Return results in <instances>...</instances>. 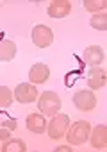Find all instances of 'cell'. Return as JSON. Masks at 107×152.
Returning a JSON list of instances; mask_svg holds the SVG:
<instances>
[{
    "label": "cell",
    "instance_id": "obj_1",
    "mask_svg": "<svg viewBox=\"0 0 107 152\" xmlns=\"http://www.w3.org/2000/svg\"><path fill=\"white\" fill-rule=\"evenodd\" d=\"M89 132H91V124L87 120H77L68 131H66V140L70 145H82L89 140Z\"/></svg>",
    "mask_w": 107,
    "mask_h": 152
},
{
    "label": "cell",
    "instance_id": "obj_2",
    "mask_svg": "<svg viewBox=\"0 0 107 152\" xmlns=\"http://www.w3.org/2000/svg\"><path fill=\"white\" fill-rule=\"evenodd\" d=\"M38 107L45 116H54L61 109V99L54 91H43V95L38 99Z\"/></svg>",
    "mask_w": 107,
    "mask_h": 152
},
{
    "label": "cell",
    "instance_id": "obj_3",
    "mask_svg": "<svg viewBox=\"0 0 107 152\" xmlns=\"http://www.w3.org/2000/svg\"><path fill=\"white\" fill-rule=\"evenodd\" d=\"M68 125H70V118L68 115H63V113H55L52 116V120L48 122L47 125V131H48V136L52 140H59L66 134L68 131Z\"/></svg>",
    "mask_w": 107,
    "mask_h": 152
},
{
    "label": "cell",
    "instance_id": "obj_4",
    "mask_svg": "<svg viewBox=\"0 0 107 152\" xmlns=\"http://www.w3.org/2000/svg\"><path fill=\"white\" fill-rule=\"evenodd\" d=\"M73 104L79 111H93L96 106V97L91 90H80L73 95Z\"/></svg>",
    "mask_w": 107,
    "mask_h": 152
},
{
    "label": "cell",
    "instance_id": "obj_5",
    "mask_svg": "<svg viewBox=\"0 0 107 152\" xmlns=\"http://www.w3.org/2000/svg\"><path fill=\"white\" fill-rule=\"evenodd\" d=\"M54 41V32L50 27L47 25H36L32 29V43L39 48H45V47H50Z\"/></svg>",
    "mask_w": 107,
    "mask_h": 152
},
{
    "label": "cell",
    "instance_id": "obj_6",
    "mask_svg": "<svg viewBox=\"0 0 107 152\" xmlns=\"http://www.w3.org/2000/svg\"><path fill=\"white\" fill-rule=\"evenodd\" d=\"M15 99L20 104H31L38 99V90H36V86H32L29 83H22L15 90Z\"/></svg>",
    "mask_w": 107,
    "mask_h": 152
},
{
    "label": "cell",
    "instance_id": "obj_7",
    "mask_svg": "<svg viewBox=\"0 0 107 152\" xmlns=\"http://www.w3.org/2000/svg\"><path fill=\"white\" fill-rule=\"evenodd\" d=\"M82 59L89 66H100V63H103L105 59V50L100 45H91L82 52Z\"/></svg>",
    "mask_w": 107,
    "mask_h": 152
},
{
    "label": "cell",
    "instance_id": "obj_8",
    "mask_svg": "<svg viewBox=\"0 0 107 152\" xmlns=\"http://www.w3.org/2000/svg\"><path fill=\"white\" fill-rule=\"evenodd\" d=\"M107 83V72L103 66H91L87 73V86L91 90H100Z\"/></svg>",
    "mask_w": 107,
    "mask_h": 152
},
{
    "label": "cell",
    "instance_id": "obj_9",
    "mask_svg": "<svg viewBox=\"0 0 107 152\" xmlns=\"http://www.w3.org/2000/svg\"><path fill=\"white\" fill-rule=\"evenodd\" d=\"M50 77V68L45 63H36L31 70H29V81L36 83V84H43L47 83Z\"/></svg>",
    "mask_w": 107,
    "mask_h": 152
},
{
    "label": "cell",
    "instance_id": "obj_10",
    "mask_svg": "<svg viewBox=\"0 0 107 152\" xmlns=\"http://www.w3.org/2000/svg\"><path fill=\"white\" fill-rule=\"evenodd\" d=\"M71 11V4L68 0H54V2L48 6V16L50 18H64L68 16Z\"/></svg>",
    "mask_w": 107,
    "mask_h": 152
},
{
    "label": "cell",
    "instance_id": "obj_11",
    "mask_svg": "<svg viewBox=\"0 0 107 152\" xmlns=\"http://www.w3.org/2000/svg\"><path fill=\"white\" fill-rule=\"evenodd\" d=\"M27 129L31 132H36V134H41L47 131V118L45 115H39V113H31L27 116Z\"/></svg>",
    "mask_w": 107,
    "mask_h": 152
},
{
    "label": "cell",
    "instance_id": "obj_12",
    "mask_svg": "<svg viewBox=\"0 0 107 152\" xmlns=\"http://www.w3.org/2000/svg\"><path fill=\"white\" fill-rule=\"evenodd\" d=\"M89 140H91V145L95 148H105V145H107V127L103 124L96 125L89 132Z\"/></svg>",
    "mask_w": 107,
    "mask_h": 152
},
{
    "label": "cell",
    "instance_id": "obj_13",
    "mask_svg": "<svg viewBox=\"0 0 107 152\" xmlns=\"http://www.w3.org/2000/svg\"><path fill=\"white\" fill-rule=\"evenodd\" d=\"M16 45L11 39H2L0 41V61H11L16 56Z\"/></svg>",
    "mask_w": 107,
    "mask_h": 152
},
{
    "label": "cell",
    "instance_id": "obj_14",
    "mask_svg": "<svg viewBox=\"0 0 107 152\" xmlns=\"http://www.w3.org/2000/svg\"><path fill=\"white\" fill-rule=\"evenodd\" d=\"M0 150H2V152H25L27 150V145L20 138H15V140L9 138L7 141H4V145L0 147Z\"/></svg>",
    "mask_w": 107,
    "mask_h": 152
},
{
    "label": "cell",
    "instance_id": "obj_15",
    "mask_svg": "<svg viewBox=\"0 0 107 152\" xmlns=\"http://www.w3.org/2000/svg\"><path fill=\"white\" fill-rule=\"evenodd\" d=\"M84 7L86 11H93V13H103V9L107 7L105 0H84Z\"/></svg>",
    "mask_w": 107,
    "mask_h": 152
},
{
    "label": "cell",
    "instance_id": "obj_16",
    "mask_svg": "<svg viewBox=\"0 0 107 152\" xmlns=\"http://www.w3.org/2000/svg\"><path fill=\"white\" fill-rule=\"evenodd\" d=\"M13 91L7 88V86H0V107H9L13 104Z\"/></svg>",
    "mask_w": 107,
    "mask_h": 152
},
{
    "label": "cell",
    "instance_id": "obj_17",
    "mask_svg": "<svg viewBox=\"0 0 107 152\" xmlns=\"http://www.w3.org/2000/svg\"><path fill=\"white\" fill-rule=\"evenodd\" d=\"M91 27L96 31H105L107 29V15L105 13H96L91 18Z\"/></svg>",
    "mask_w": 107,
    "mask_h": 152
},
{
    "label": "cell",
    "instance_id": "obj_18",
    "mask_svg": "<svg viewBox=\"0 0 107 152\" xmlns=\"http://www.w3.org/2000/svg\"><path fill=\"white\" fill-rule=\"evenodd\" d=\"M11 138V134H9V129H0V141H7Z\"/></svg>",
    "mask_w": 107,
    "mask_h": 152
},
{
    "label": "cell",
    "instance_id": "obj_19",
    "mask_svg": "<svg viewBox=\"0 0 107 152\" xmlns=\"http://www.w3.org/2000/svg\"><path fill=\"white\" fill-rule=\"evenodd\" d=\"M4 127H6V129H11V131H15V129L18 127V124H16V120H4Z\"/></svg>",
    "mask_w": 107,
    "mask_h": 152
},
{
    "label": "cell",
    "instance_id": "obj_20",
    "mask_svg": "<svg viewBox=\"0 0 107 152\" xmlns=\"http://www.w3.org/2000/svg\"><path fill=\"white\" fill-rule=\"evenodd\" d=\"M55 152H71V147L70 145H59L57 148H54Z\"/></svg>",
    "mask_w": 107,
    "mask_h": 152
}]
</instances>
